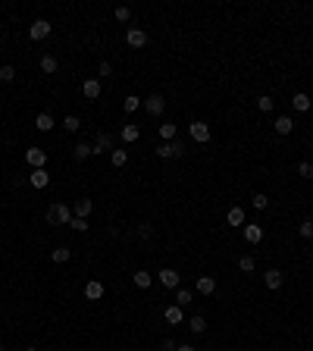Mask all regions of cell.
<instances>
[{
    "label": "cell",
    "instance_id": "4",
    "mask_svg": "<svg viewBox=\"0 0 313 351\" xmlns=\"http://www.w3.org/2000/svg\"><path fill=\"white\" fill-rule=\"evenodd\" d=\"M185 154V148L179 142H163L157 148V157H163V160H172V157H182Z\"/></svg>",
    "mask_w": 313,
    "mask_h": 351
},
{
    "label": "cell",
    "instance_id": "17",
    "mask_svg": "<svg viewBox=\"0 0 313 351\" xmlns=\"http://www.w3.org/2000/svg\"><path fill=\"white\" fill-rule=\"evenodd\" d=\"M194 288H198L201 295H213V292H216V279L213 276H198V286H194Z\"/></svg>",
    "mask_w": 313,
    "mask_h": 351
},
{
    "label": "cell",
    "instance_id": "2",
    "mask_svg": "<svg viewBox=\"0 0 313 351\" xmlns=\"http://www.w3.org/2000/svg\"><path fill=\"white\" fill-rule=\"evenodd\" d=\"M50 32H53V26L47 19H34L31 28H28V38L31 41H44V38H50Z\"/></svg>",
    "mask_w": 313,
    "mask_h": 351
},
{
    "label": "cell",
    "instance_id": "15",
    "mask_svg": "<svg viewBox=\"0 0 313 351\" xmlns=\"http://www.w3.org/2000/svg\"><path fill=\"white\" fill-rule=\"evenodd\" d=\"M91 210H94V201L82 198V201H75V207H72V216H82V220H88V216H91Z\"/></svg>",
    "mask_w": 313,
    "mask_h": 351
},
{
    "label": "cell",
    "instance_id": "36",
    "mask_svg": "<svg viewBox=\"0 0 313 351\" xmlns=\"http://www.w3.org/2000/svg\"><path fill=\"white\" fill-rule=\"evenodd\" d=\"M298 232H301V238H313V220H304L298 226Z\"/></svg>",
    "mask_w": 313,
    "mask_h": 351
},
{
    "label": "cell",
    "instance_id": "27",
    "mask_svg": "<svg viewBox=\"0 0 313 351\" xmlns=\"http://www.w3.org/2000/svg\"><path fill=\"white\" fill-rule=\"evenodd\" d=\"M141 104H144L141 98H135V94H129V98H125V100H122V110H125V113H135L138 107H141Z\"/></svg>",
    "mask_w": 313,
    "mask_h": 351
},
{
    "label": "cell",
    "instance_id": "22",
    "mask_svg": "<svg viewBox=\"0 0 313 351\" xmlns=\"http://www.w3.org/2000/svg\"><path fill=\"white\" fill-rule=\"evenodd\" d=\"M292 107H295L298 113H307V110H310V98L304 94V91H298V94L292 98Z\"/></svg>",
    "mask_w": 313,
    "mask_h": 351
},
{
    "label": "cell",
    "instance_id": "33",
    "mask_svg": "<svg viewBox=\"0 0 313 351\" xmlns=\"http://www.w3.org/2000/svg\"><path fill=\"white\" fill-rule=\"evenodd\" d=\"M254 266H257V260H254L251 254H245V257H241V260H238V270H241V273H251Z\"/></svg>",
    "mask_w": 313,
    "mask_h": 351
},
{
    "label": "cell",
    "instance_id": "32",
    "mask_svg": "<svg viewBox=\"0 0 313 351\" xmlns=\"http://www.w3.org/2000/svg\"><path fill=\"white\" fill-rule=\"evenodd\" d=\"M110 160H113V166H125L129 163V150H113Z\"/></svg>",
    "mask_w": 313,
    "mask_h": 351
},
{
    "label": "cell",
    "instance_id": "23",
    "mask_svg": "<svg viewBox=\"0 0 313 351\" xmlns=\"http://www.w3.org/2000/svg\"><path fill=\"white\" fill-rule=\"evenodd\" d=\"M188 330H191L194 336H204V332H207V320L198 314V317H191V320H188Z\"/></svg>",
    "mask_w": 313,
    "mask_h": 351
},
{
    "label": "cell",
    "instance_id": "3",
    "mask_svg": "<svg viewBox=\"0 0 313 351\" xmlns=\"http://www.w3.org/2000/svg\"><path fill=\"white\" fill-rule=\"evenodd\" d=\"M188 132H191V138H194L198 144H207V142H210V126H207L204 120H194V122L188 126Z\"/></svg>",
    "mask_w": 313,
    "mask_h": 351
},
{
    "label": "cell",
    "instance_id": "21",
    "mask_svg": "<svg viewBox=\"0 0 313 351\" xmlns=\"http://www.w3.org/2000/svg\"><path fill=\"white\" fill-rule=\"evenodd\" d=\"M226 223H229V226H245V210H241V207H232L229 214H226Z\"/></svg>",
    "mask_w": 313,
    "mask_h": 351
},
{
    "label": "cell",
    "instance_id": "19",
    "mask_svg": "<svg viewBox=\"0 0 313 351\" xmlns=\"http://www.w3.org/2000/svg\"><path fill=\"white\" fill-rule=\"evenodd\" d=\"M119 135H122V142H129V144H135V142H138V138H141V128H138V126L132 122V126H122V132H119Z\"/></svg>",
    "mask_w": 313,
    "mask_h": 351
},
{
    "label": "cell",
    "instance_id": "7",
    "mask_svg": "<svg viewBox=\"0 0 313 351\" xmlns=\"http://www.w3.org/2000/svg\"><path fill=\"white\" fill-rule=\"evenodd\" d=\"M113 142H116V138L110 132H97V138H94V144H91V148H94V154H107V150H113Z\"/></svg>",
    "mask_w": 313,
    "mask_h": 351
},
{
    "label": "cell",
    "instance_id": "45",
    "mask_svg": "<svg viewBox=\"0 0 313 351\" xmlns=\"http://www.w3.org/2000/svg\"><path fill=\"white\" fill-rule=\"evenodd\" d=\"M25 351H38V348H25Z\"/></svg>",
    "mask_w": 313,
    "mask_h": 351
},
{
    "label": "cell",
    "instance_id": "18",
    "mask_svg": "<svg viewBox=\"0 0 313 351\" xmlns=\"http://www.w3.org/2000/svg\"><path fill=\"white\" fill-rule=\"evenodd\" d=\"M56 122H53V116L50 113H38L34 116V128H38V132H50Z\"/></svg>",
    "mask_w": 313,
    "mask_h": 351
},
{
    "label": "cell",
    "instance_id": "43",
    "mask_svg": "<svg viewBox=\"0 0 313 351\" xmlns=\"http://www.w3.org/2000/svg\"><path fill=\"white\" fill-rule=\"evenodd\" d=\"M160 348H163V351H176L179 345H176V342H172V338H163V345H160Z\"/></svg>",
    "mask_w": 313,
    "mask_h": 351
},
{
    "label": "cell",
    "instance_id": "46",
    "mask_svg": "<svg viewBox=\"0 0 313 351\" xmlns=\"http://www.w3.org/2000/svg\"><path fill=\"white\" fill-rule=\"evenodd\" d=\"M0 351H3V342H0Z\"/></svg>",
    "mask_w": 313,
    "mask_h": 351
},
{
    "label": "cell",
    "instance_id": "14",
    "mask_svg": "<svg viewBox=\"0 0 313 351\" xmlns=\"http://www.w3.org/2000/svg\"><path fill=\"white\" fill-rule=\"evenodd\" d=\"M85 298H88V301H100V298H103V282H97V279L85 282Z\"/></svg>",
    "mask_w": 313,
    "mask_h": 351
},
{
    "label": "cell",
    "instance_id": "12",
    "mask_svg": "<svg viewBox=\"0 0 313 351\" xmlns=\"http://www.w3.org/2000/svg\"><path fill=\"white\" fill-rule=\"evenodd\" d=\"M47 185H50V172L47 170H31V188H47Z\"/></svg>",
    "mask_w": 313,
    "mask_h": 351
},
{
    "label": "cell",
    "instance_id": "41",
    "mask_svg": "<svg viewBox=\"0 0 313 351\" xmlns=\"http://www.w3.org/2000/svg\"><path fill=\"white\" fill-rule=\"evenodd\" d=\"M97 76H103V78H110V76H113V66H110V63H100V69H97Z\"/></svg>",
    "mask_w": 313,
    "mask_h": 351
},
{
    "label": "cell",
    "instance_id": "28",
    "mask_svg": "<svg viewBox=\"0 0 313 351\" xmlns=\"http://www.w3.org/2000/svg\"><path fill=\"white\" fill-rule=\"evenodd\" d=\"M91 154H94V148H91V144H75V150H72L75 160H88Z\"/></svg>",
    "mask_w": 313,
    "mask_h": 351
},
{
    "label": "cell",
    "instance_id": "42",
    "mask_svg": "<svg viewBox=\"0 0 313 351\" xmlns=\"http://www.w3.org/2000/svg\"><path fill=\"white\" fill-rule=\"evenodd\" d=\"M150 232H154V229H150L147 223H141V226H138V236H141V238H150Z\"/></svg>",
    "mask_w": 313,
    "mask_h": 351
},
{
    "label": "cell",
    "instance_id": "11",
    "mask_svg": "<svg viewBox=\"0 0 313 351\" xmlns=\"http://www.w3.org/2000/svg\"><path fill=\"white\" fill-rule=\"evenodd\" d=\"M245 242L260 244V242H263V226H257V223H245Z\"/></svg>",
    "mask_w": 313,
    "mask_h": 351
},
{
    "label": "cell",
    "instance_id": "31",
    "mask_svg": "<svg viewBox=\"0 0 313 351\" xmlns=\"http://www.w3.org/2000/svg\"><path fill=\"white\" fill-rule=\"evenodd\" d=\"M191 298H194V295H191V288H182V286H179V292H176V304H179V308L191 304Z\"/></svg>",
    "mask_w": 313,
    "mask_h": 351
},
{
    "label": "cell",
    "instance_id": "9",
    "mask_svg": "<svg viewBox=\"0 0 313 351\" xmlns=\"http://www.w3.org/2000/svg\"><path fill=\"white\" fill-rule=\"evenodd\" d=\"M157 276H160V282H163L166 288H179V286H182V276H179L176 270H172V266H166V270H160Z\"/></svg>",
    "mask_w": 313,
    "mask_h": 351
},
{
    "label": "cell",
    "instance_id": "29",
    "mask_svg": "<svg viewBox=\"0 0 313 351\" xmlns=\"http://www.w3.org/2000/svg\"><path fill=\"white\" fill-rule=\"evenodd\" d=\"M69 257H72V251H69V248H56V251H50V260H53V264H66Z\"/></svg>",
    "mask_w": 313,
    "mask_h": 351
},
{
    "label": "cell",
    "instance_id": "5",
    "mask_svg": "<svg viewBox=\"0 0 313 351\" xmlns=\"http://www.w3.org/2000/svg\"><path fill=\"white\" fill-rule=\"evenodd\" d=\"M25 163L31 170H44V163H47V154H44L41 148H28L25 150Z\"/></svg>",
    "mask_w": 313,
    "mask_h": 351
},
{
    "label": "cell",
    "instance_id": "25",
    "mask_svg": "<svg viewBox=\"0 0 313 351\" xmlns=\"http://www.w3.org/2000/svg\"><path fill=\"white\" fill-rule=\"evenodd\" d=\"M150 282H154V276H150L147 270H138V273H135V286H138V288H150Z\"/></svg>",
    "mask_w": 313,
    "mask_h": 351
},
{
    "label": "cell",
    "instance_id": "44",
    "mask_svg": "<svg viewBox=\"0 0 313 351\" xmlns=\"http://www.w3.org/2000/svg\"><path fill=\"white\" fill-rule=\"evenodd\" d=\"M176 351H198V348H194V345H179Z\"/></svg>",
    "mask_w": 313,
    "mask_h": 351
},
{
    "label": "cell",
    "instance_id": "1",
    "mask_svg": "<svg viewBox=\"0 0 313 351\" xmlns=\"http://www.w3.org/2000/svg\"><path fill=\"white\" fill-rule=\"evenodd\" d=\"M47 223L69 226V223H72V207H66V204H50V207H47Z\"/></svg>",
    "mask_w": 313,
    "mask_h": 351
},
{
    "label": "cell",
    "instance_id": "40",
    "mask_svg": "<svg viewBox=\"0 0 313 351\" xmlns=\"http://www.w3.org/2000/svg\"><path fill=\"white\" fill-rule=\"evenodd\" d=\"M116 19H119V22H129V19H132V10H129V6H116Z\"/></svg>",
    "mask_w": 313,
    "mask_h": 351
},
{
    "label": "cell",
    "instance_id": "37",
    "mask_svg": "<svg viewBox=\"0 0 313 351\" xmlns=\"http://www.w3.org/2000/svg\"><path fill=\"white\" fill-rule=\"evenodd\" d=\"M257 110H260V113H270V110H273V98H270V94L257 98Z\"/></svg>",
    "mask_w": 313,
    "mask_h": 351
},
{
    "label": "cell",
    "instance_id": "39",
    "mask_svg": "<svg viewBox=\"0 0 313 351\" xmlns=\"http://www.w3.org/2000/svg\"><path fill=\"white\" fill-rule=\"evenodd\" d=\"M69 229H75V232H85V229H88V220H82V216H72V223H69Z\"/></svg>",
    "mask_w": 313,
    "mask_h": 351
},
{
    "label": "cell",
    "instance_id": "16",
    "mask_svg": "<svg viewBox=\"0 0 313 351\" xmlns=\"http://www.w3.org/2000/svg\"><path fill=\"white\" fill-rule=\"evenodd\" d=\"M273 128H276V135H292V132H295V120H288V116H279V120L273 122Z\"/></svg>",
    "mask_w": 313,
    "mask_h": 351
},
{
    "label": "cell",
    "instance_id": "38",
    "mask_svg": "<svg viewBox=\"0 0 313 351\" xmlns=\"http://www.w3.org/2000/svg\"><path fill=\"white\" fill-rule=\"evenodd\" d=\"M298 176H304V179H313V163H298Z\"/></svg>",
    "mask_w": 313,
    "mask_h": 351
},
{
    "label": "cell",
    "instance_id": "20",
    "mask_svg": "<svg viewBox=\"0 0 313 351\" xmlns=\"http://www.w3.org/2000/svg\"><path fill=\"white\" fill-rule=\"evenodd\" d=\"M263 282H266V288H282V273L279 270H266Z\"/></svg>",
    "mask_w": 313,
    "mask_h": 351
},
{
    "label": "cell",
    "instance_id": "24",
    "mask_svg": "<svg viewBox=\"0 0 313 351\" xmlns=\"http://www.w3.org/2000/svg\"><path fill=\"white\" fill-rule=\"evenodd\" d=\"M41 72H47V76L56 72V56H53V54H44V56H41Z\"/></svg>",
    "mask_w": 313,
    "mask_h": 351
},
{
    "label": "cell",
    "instance_id": "26",
    "mask_svg": "<svg viewBox=\"0 0 313 351\" xmlns=\"http://www.w3.org/2000/svg\"><path fill=\"white\" fill-rule=\"evenodd\" d=\"M63 128H66V132H78V128H82V120H78L75 113H69L63 120Z\"/></svg>",
    "mask_w": 313,
    "mask_h": 351
},
{
    "label": "cell",
    "instance_id": "30",
    "mask_svg": "<svg viewBox=\"0 0 313 351\" xmlns=\"http://www.w3.org/2000/svg\"><path fill=\"white\" fill-rule=\"evenodd\" d=\"M160 135H163V142H176V122H163L160 126Z\"/></svg>",
    "mask_w": 313,
    "mask_h": 351
},
{
    "label": "cell",
    "instance_id": "8",
    "mask_svg": "<svg viewBox=\"0 0 313 351\" xmlns=\"http://www.w3.org/2000/svg\"><path fill=\"white\" fill-rule=\"evenodd\" d=\"M125 44H129V48H144V44H147V32L144 28H129V32H125Z\"/></svg>",
    "mask_w": 313,
    "mask_h": 351
},
{
    "label": "cell",
    "instance_id": "10",
    "mask_svg": "<svg viewBox=\"0 0 313 351\" xmlns=\"http://www.w3.org/2000/svg\"><path fill=\"white\" fill-rule=\"evenodd\" d=\"M82 94H85L88 100H97V98H100V82H97V78H85V82H82Z\"/></svg>",
    "mask_w": 313,
    "mask_h": 351
},
{
    "label": "cell",
    "instance_id": "6",
    "mask_svg": "<svg viewBox=\"0 0 313 351\" xmlns=\"http://www.w3.org/2000/svg\"><path fill=\"white\" fill-rule=\"evenodd\" d=\"M141 107H144L150 116H160V113L166 110V100L160 98V94H150V98H144V104H141Z\"/></svg>",
    "mask_w": 313,
    "mask_h": 351
},
{
    "label": "cell",
    "instance_id": "35",
    "mask_svg": "<svg viewBox=\"0 0 313 351\" xmlns=\"http://www.w3.org/2000/svg\"><path fill=\"white\" fill-rule=\"evenodd\" d=\"M251 204H254V210H266V207H270V198H266V194H260V192H257V194H254V198H251Z\"/></svg>",
    "mask_w": 313,
    "mask_h": 351
},
{
    "label": "cell",
    "instance_id": "13",
    "mask_svg": "<svg viewBox=\"0 0 313 351\" xmlns=\"http://www.w3.org/2000/svg\"><path fill=\"white\" fill-rule=\"evenodd\" d=\"M163 320H166L169 326H179V323L185 320V314H182V308H179V304H169V308L163 310Z\"/></svg>",
    "mask_w": 313,
    "mask_h": 351
},
{
    "label": "cell",
    "instance_id": "34",
    "mask_svg": "<svg viewBox=\"0 0 313 351\" xmlns=\"http://www.w3.org/2000/svg\"><path fill=\"white\" fill-rule=\"evenodd\" d=\"M13 78H16V66L3 63V66H0V82H13Z\"/></svg>",
    "mask_w": 313,
    "mask_h": 351
}]
</instances>
